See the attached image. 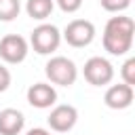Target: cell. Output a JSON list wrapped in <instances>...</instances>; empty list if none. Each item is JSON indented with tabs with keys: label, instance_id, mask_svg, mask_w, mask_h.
<instances>
[{
	"label": "cell",
	"instance_id": "obj_1",
	"mask_svg": "<svg viewBox=\"0 0 135 135\" xmlns=\"http://www.w3.org/2000/svg\"><path fill=\"white\" fill-rule=\"evenodd\" d=\"M133 36H135V21L127 15H116L110 17L105 27H103V49L114 55V57H122L131 51L133 46Z\"/></svg>",
	"mask_w": 135,
	"mask_h": 135
},
{
	"label": "cell",
	"instance_id": "obj_2",
	"mask_svg": "<svg viewBox=\"0 0 135 135\" xmlns=\"http://www.w3.org/2000/svg\"><path fill=\"white\" fill-rule=\"evenodd\" d=\"M44 74L49 78V82L55 86H72L78 78V68L72 59L63 57V55H55L46 61L44 65Z\"/></svg>",
	"mask_w": 135,
	"mask_h": 135
},
{
	"label": "cell",
	"instance_id": "obj_3",
	"mask_svg": "<svg viewBox=\"0 0 135 135\" xmlns=\"http://www.w3.org/2000/svg\"><path fill=\"white\" fill-rule=\"evenodd\" d=\"M27 42L38 55H53L61 44V32L53 23H40L32 30Z\"/></svg>",
	"mask_w": 135,
	"mask_h": 135
},
{
	"label": "cell",
	"instance_id": "obj_4",
	"mask_svg": "<svg viewBox=\"0 0 135 135\" xmlns=\"http://www.w3.org/2000/svg\"><path fill=\"white\" fill-rule=\"evenodd\" d=\"M61 40L74 49H84L95 40V25L89 19H72L61 32Z\"/></svg>",
	"mask_w": 135,
	"mask_h": 135
},
{
	"label": "cell",
	"instance_id": "obj_5",
	"mask_svg": "<svg viewBox=\"0 0 135 135\" xmlns=\"http://www.w3.org/2000/svg\"><path fill=\"white\" fill-rule=\"evenodd\" d=\"M82 76L89 84L93 86H105L112 82L114 78V65L101 57V55H95V57H89L84 61V68H82Z\"/></svg>",
	"mask_w": 135,
	"mask_h": 135
},
{
	"label": "cell",
	"instance_id": "obj_6",
	"mask_svg": "<svg viewBox=\"0 0 135 135\" xmlns=\"http://www.w3.org/2000/svg\"><path fill=\"white\" fill-rule=\"evenodd\" d=\"M30 53V42L19 36V34H6L0 38V59L4 63H11V65H17L21 61H25Z\"/></svg>",
	"mask_w": 135,
	"mask_h": 135
},
{
	"label": "cell",
	"instance_id": "obj_7",
	"mask_svg": "<svg viewBox=\"0 0 135 135\" xmlns=\"http://www.w3.org/2000/svg\"><path fill=\"white\" fill-rule=\"evenodd\" d=\"M51 131L55 133H68L76 127L78 122V110L70 103H59V105H53L49 118H46Z\"/></svg>",
	"mask_w": 135,
	"mask_h": 135
},
{
	"label": "cell",
	"instance_id": "obj_8",
	"mask_svg": "<svg viewBox=\"0 0 135 135\" xmlns=\"http://www.w3.org/2000/svg\"><path fill=\"white\" fill-rule=\"evenodd\" d=\"M25 97H27V103L32 108H38V110H46V108H53L57 103V91L49 82H34V84H30Z\"/></svg>",
	"mask_w": 135,
	"mask_h": 135
},
{
	"label": "cell",
	"instance_id": "obj_9",
	"mask_svg": "<svg viewBox=\"0 0 135 135\" xmlns=\"http://www.w3.org/2000/svg\"><path fill=\"white\" fill-rule=\"evenodd\" d=\"M133 97H135V91L133 86L120 82V84H110L105 95H103V103L110 108V110H127L131 103H133Z\"/></svg>",
	"mask_w": 135,
	"mask_h": 135
},
{
	"label": "cell",
	"instance_id": "obj_10",
	"mask_svg": "<svg viewBox=\"0 0 135 135\" xmlns=\"http://www.w3.org/2000/svg\"><path fill=\"white\" fill-rule=\"evenodd\" d=\"M25 127V116L23 112L15 108H4L0 110V135H19Z\"/></svg>",
	"mask_w": 135,
	"mask_h": 135
},
{
	"label": "cell",
	"instance_id": "obj_11",
	"mask_svg": "<svg viewBox=\"0 0 135 135\" xmlns=\"http://www.w3.org/2000/svg\"><path fill=\"white\" fill-rule=\"evenodd\" d=\"M55 8V0H27L25 2V13L27 17L36 19V21H44L51 17Z\"/></svg>",
	"mask_w": 135,
	"mask_h": 135
},
{
	"label": "cell",
	"instance_id": "obj_12",
	"mask_svg": "<svg viewBox=\"0 0 135 135\" xmlns=\"http://www.w3.org/2000/svg\"><path fill=\"white\" fill-rule=\"evenodd\" d=\"M21 13V2L19 0H0V21L8 23L15 21Z\"/></svg>",
	"mask_w": 135,
	"mask_h": 135
},
{
	"label": "cell",
	"instance_id": "obj_13",
	"mask_svg": "<svg viewBox=\"0 0 135 135\" xmlns=\"http://www.w3.org/2000/svg\"><path fill=\"white\" fill-rule=\"evenodd\" d=\"M120 78H122V82L129 84V86L135 84V57H129V59L122 63V68H120Z\"/></svg>",
	"mask_w": 135,
	"mask_h": 135
},
{
	"label": "cell",
	"instance_id": "obj_14",
	"mask_svg": "<svg viewBox=\"0 0 135 135\" xmlns=\"http://www.w3.org/2000/svg\"><path fill=\"white\" fill-rule=\"evenodd\" d=\"M101 2V8L108 11V13H122L131 6V0H99Z\"/></svg>",
	"mask_w": 135,
	"mask_h": 135
},
{
	"label": "cell",
	"instance_id": "obj_15",
	"mask_svg": "<svg viewBox=\"0 0 135 135\" xmlns=\"http://www.w3.org/2000/svg\"><path fill=\"white\" fill-rule=\"evenodd\" d=\"M55 4L63 11V13H76L82 6V0H55Z\"/></svg>",
	"mask_w": 135,
	"mask_h": 135
},
{
	"label": "cell",
	"instance_id": "obj_16",
	"mask_svg": "<svg viewBox=\"0 0 135 135\" xmlns=\"http://www.w3.org/2000/svg\"><path fill=\"white\" fill-rule=\"evenodd\" d=\"M8 86H11V72H8V68H4L0 63V93H4Z\"/></svg>",
	"mask_w": 135,
	"mask_h": 135
},
{
	"label": "cell",
	"instance_id": "obj_17",
	"mask_svg": "<svg viewBox=\"0 0 135 135\" xmlns=\"http://www.w3.org/2000/svg\"><path fill=\"white\" fill-rule=\"evenodd\" d=\"M25 135H51V131H49V129H42V127H34V129H30Z\"/></svg>",
	"mask_w": 135,
	"mask_h": 135
}]
</instances>
